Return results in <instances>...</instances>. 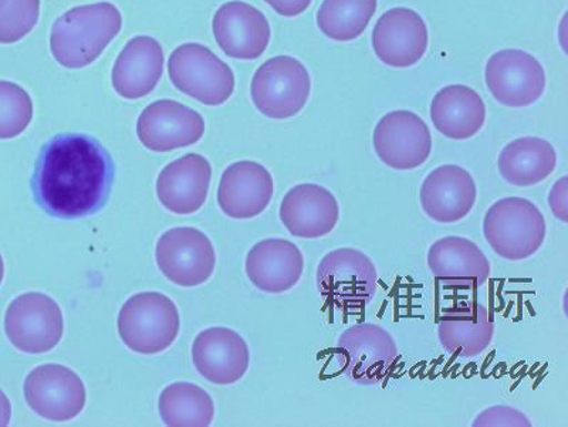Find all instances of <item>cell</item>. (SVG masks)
Here are the masks:
<instances>
[{
	"label": "cell",
	"instance_id": "1",
	"mask_svg": "<svg viewBox=\"0 0 568 427\" xmlns=\"http://www.w3.org/2000/svg\"><path fill=\"white\" fill-rule=\"evenodd\" d=\"M114 176L113 157L93 136L55 135L36 162L34 197L54 217L90 216L105 205Z\"/></svg>",
	"mask_w": 568,
	"mask_h": 427
},
{
	"label": "cell",
	"instance_id": "2",
	"mask_svg": "<svg viewBox=\"0 0 568 427\" xmlns=\"http://www.w3.org/2000/svg\"><path fill=\"white\" fill-rule=\"evenodd\" d=\"M123 17L113 3L75 7L53 23L50 52L64 69L79 70L93 64L121 32Z\"/></svg>",
	"mask_w": 568,
	"mask_h": 427
},
{
	"label": "cell",
	"instance_id": "3",
	"mask_svg": "<svg viewBox=\"0 0 568 427\" xmlns=\"http://www.w3.org/2000/svg\"><path fill=\"white\" fill-rule=\"evenodd\" d=\"M481 231L496 256L506 262H525L545 244L547 222L535 202L509 196L486 211Z\"/></svg>",
	"mask_w": 568,
	"mask_h": 427
},
{
	"label": "cell",
	"instance_id": "4",
	"mask_svg": "<svg viewBox=\"0 0 568 427\" xmlns=\"http://www.w3.org/2000/svg\"><path fill=\"white\" fill-rule=\"evenodd\" d=\"M398 358L393 334L378 324H355L338 335L334 359L349 383L373 386L385 379Z\"/></svg>",
	"mask_w": 568,
	"mask_h": 427
},
{
	"label": "cell",
	"instance_id": "5",
	"mask_svg": "<svg viewBox=\"0 0 568 427\" xmlns=\"http://www.w3.org/2000/svg\"><path fill=\"white\" fill-rule=\"evenodd\" d=\"M378 268L358 248L338 247L324 254L316 268V288L337 307H364L378 292Z\"/></svg>",
	"mask_w": 568,
	"mask_h": 427
},
{
	"label": "cell",
	"instance_id": "6",
	"mask_svg": "<svg viewBox=\"0 0 568 427\" xmlns=\"http://www.w3.org/2000/svg\"><path fill=\"white\" fill-rule=\"evenodd\" d=\"M251 94L258 113L267 119H292L301 113L311 99V74L301 60L277 55L256 70Z\"/></svg>",
	"mask_w": 568,
	"mask_h": 427
},
{
	"label": "cell",
	"instance_id": "7",
	"mask_svg": "<svg viewBox=\"0 0 568 427\" xmlns=\"http://www.w3.org/2000/svg\"><path fill=\"white\" fill-rule=\"evenodd\" d=\"M180 333V313L161 293H140L123 305L119 334L134 353L152 355L170 348Z\"/></svg>",
	"mask_w": 568,
	"mask_h": 427
},
{
	"label": "cell",
	"instance_id": "8",
	"mask_svg": "<svg viewBox=\"0 0 568 427\" xmlns=\"http://www.w3.org/2000/svg\"><path fill=\"white\" fill-rule=\"evenodd\" d=\"M169 74L181 93L205 105L225 104L235 91V74L230 64L204 44L178 45L170 55Z\"/></svg>",
	"mask_w": 568,
	"mask_h": 427
},
{
	"label": "cell",
	"instance_id": "9",
	"mask_svg": "<svg viewBox=\"0 0 568 427\" xmlns=\"http://www.w3.org/2000/svg\"><path fill=\"white\" fill-rule=\"evenodd\" d=\"M62 308L42 293H27L9 304L4 333L14 348L27 354H44L62 340Z\"/></svg>",
	"mask_w": 568,
	"mask_h": 427
},
{
	"label": "cell",
	"instance_id": "10",
	"mask_svg": "<svg viewBox=\"0 0 568 427\" xmlns=\"http://www.w3.org/2000/svg\"><path fill=\"white\" fill-rule=\"evenodd\" d=\"M375 154L394 171H414L433 154V135L419 115L408 110L390 111L375 125Z\"/></svg>",
	"mask_w": 568,
	"mask_h": 427
},
{
	"label": "cell",
	"instance_id": "11",
	"mask_svg": "<svg viewBox=\"0 0 568 427\" xmlns=\"http://www.w3.org/2000/svg\"><path fill=\"white\" fill-rule=\"evenodd\" d=\"M485 80L497 103L511 109L537 103L546 90V71L540 61L517 49L491 54L486 63Z\"/></svg>",
	"mask_w": 568,
	"mask_h": 427
},
{
	"label": "cell",
	"instance_id": "12",
	"mask_svg": "<svg viewBox=\"0 0 568 427\" xmlns=\"http://www.w3.org/2000/svg\"><path fill=\"white\" fill-rule=\"evenodd\" d=\"M156 264L170 282L181 287L201 286L215 271L216 254L210 237L194 227H175L156 243Z\"/></svg>",
	"mask_w": 568,
	"mask_h": 427
},
{
	"label": "cell",
	"instance_id": "13",
	"mask_svg": "<svg viewBox=\"0 0 568 427\" xmlns=\"http://www.w3.org/2000/svg\"><path fill=\"white\" fill-rule=\"evenodd\" d=\"M24 399L29 408L50 421L78 418L85 406V386L68 366L40 365L24 380Z\"/></svg>",
	"mask_w": 568,
	"mask_h": 427
},
{
	"label": "cell",
	"instance_id": "14",
	"mask_svg": "<svg viewBox=\"0 0 568 427\" xmlns=\"http://www.w3.org/2000/svg\"><path fill=\"white\" fill-rule=\"evenodd\" d=\"M478 201L474 176L454 164L436 166L425 176L419 190L420 210L440 225H453L470 215Z\"/></svg>",
	"mask_w": 568,
	"mask_h": 427
},
{
	"label": "cell",
	"instance_id": "15",
	"mask_svg": "<svg viewBox=\"0 0 568 427\" xmlns=\"http://www.w3.org/2000/svg\"><path fill=\"white\" fill-rule=\"evenodd\" d=\"M205 134L200 113L174 100H160L142 111L136 135L146 150L170 152L194 145Z\"/></svg>",
	"mask_w": 568,
	"mask_h": 427
},
{
	"label": "cell",
	"instance_id": "16",
	"mask_svg": "<svg viewBox=\"0 0 568 427\" xmlns=\"http://www.w3.org/2000/svg\"><path fill=\"white\" fill-rule=\"evenodd\" d=\"M428 43L425 20L408 8L389 9L373 30L375 55L394 69H408L419 63L428 50Z\"/></svg>",
	"mask_w": 568,
	"mask_h": 427
},
{
	"label": "cell",
	"instance_id": "17",
	"mask_svg": "<svg viewBox=\"0 0 568 427\" xmlns=\"http://www.w3.org/2000/svg\"><path fill=\"white\" fill-rule=\"evenodd\" d=\"M336 195L317 183H301L284 195L278 216L292 236L317 241L329 235L339 222Z\"/></svg>",
	"mask_w": 568,
	"mask_h": 427
},
{
	"label": "cell",
	"instance_id": "18",
	"mask_svg": "<svg viewBox=\"0 0 568 427\" xmlns=\"http://www.w3.org/2000/svg\"><path fill=\"white\" fill-rule=\"evenodd\" d=\"M213 35L227 58L256 60L266 52L272 30L261 10L241 0H232L216 10Z\"/></svg>",
	"mask_w": 568,
	"mask_h": 427
},
{
	"label": "cell",
	"instance_id": "19",
	"mask_svg": "<svg viewBox=\"0 0 568 427\" xmlns=\"http://www.w3.org/2000/svg\"><path fill=\"white\" fill-rule=\"evenodd\" d=\"M275 193V182L267 167L255 161H240L227 166L217 187V203L226 216L253 218L267 210Z\"/></svg>",
	"mask_w": 568,
	"mask_h": 427
},
{
	"label": "cell",
	"instance_id": "20",
	"mask_svg": "<svg viewBox=\"0 0 568 427\" xmlns=\"http://www.w3.org/2000/svg\"><path fill=\"white\" fill-rule=\"evenodd\" d=\"M426 264L438 282L455 288H479L491 274L489 258L464 236H445L430 244Z\"/></svg>",
	"mask_w": 568,
	"mask_h": 427
},
{
	"label": "cell",
	"instance_id": "21",
	"mask_svg": "<svg viewBox=\"0 0 568 427\" xmlns=\"http://www.w3.org/2000/svg\"><path fill=\"white\" fill-rule=\"evenodd\" d=\"M197 373L216 385H232L246 375L251 354L246 340L230 328L202 332L192 345Z\"/></svg>",
	"mask_w": 568,
	"mask_h": 427
},
{
	"label": "cell",
	"instance_id": "22",
	"mask_svg": "<svg viewBox=\"0 0 568 427\" xmlns=\"http://www.w3.org/2000/svg\"><path fill=\"white\" fill-rule=\"evenodd\" d=\"M246 276L263 293L291 292L301 283L304 256L296 244L284 238H266L255 244L246 256Z\"/></svg>",
	"mask_w": 568,
	"mask_h": 427
},
{
	"label": "cell",
	"instance_id": "23",
	"mask_svg": "<svg viewBox=\"0 0 568 427\" xmlns=\"http://www.w3.org/2000/svg\"><path fill=\"white\" fill-rule=\"evenodd\" d=\"M211 180L210 161L200 154H186L161 171L156 195L170 212L191 215L205 205Z\"/></svg>",
	"mask_w": 568,
	"mask_h": 427
},
{
	"label": "cell",
	"instance_id": "24",
	"mask_svg": "<svg viewBox=\"0 0 568 427\" xmlns=\"http://www.w3.org/2000/svg\"><path fill=\"white\" fill-rule=\"evenodd\" d=\"M164 49L150 35H136L115 60L111 83L125 100H139L159 85L164 73Z\"/></svg>",
	"mask_w": 568,
	"mask_h": 427
},
{
	"label": "cell",
	"instance_id": "25",
	"mask_svg": "<svg viewBox=\"0 0 568 427\" xmlns=\"http://www.w3.org/2000/svg\"><path fill=\"white\" fill-rule=\"evenodd\" d=\"M495 323L488 308L480 303H468L446 309L438 322L440 347L455 358L479 357L494 343Z\"/></svg>",
	"mask_w": 568,
	"mask_h": 427
},
{
	"label": "cell",
	"instance_id": "26",
	"mask_svg": "<svg viewBox=\"0 0 568 427\" xmlns=\"http://www.w3.org/2000/svg\"><path fill=\"white\" fill-rule=\"evenodd\" d=\"M435 130L445 139H474L484 129L486 105L478 91L464 84H450L435 94L429 106Z\"/></svg>",
	"mask_w": 568,
	"mask_h": 427
},
{
	"label": "cell",
	"instance_id": "27",
	"mask_svg": "<svg viewBox=\"0 0 568 427\" xmlns=\"http://www.w3.org/2000/svg\"><path fill=\"white\" fill-rule=\"evenodd\" d=\"M557 167V152L539 136H521L505 145L497 156V171L507 185L530 187L549 180Z\"/></svg>",
	"mask_w": 568,
	"mask_h": 427
},
{
	"label": "cell",
	"instance_id": "28",
	"mask_svg": "<svg viewBox=\"0 0 568 427\" xmlns=\"http://www.w3.org/2000/svg\"><path fill=\"white\" fill-rule=\"evenodd\" d=\"M159 408L162 421L170 427H207L215 415V406L206 390L187 383L166 386L160 396Z\"/></svg>",
	"mask_w": 568,
	"mask_h": 427
},
{
	"label": "cell",
	"instance_id": "29",
	"mask_svg": "<svg viewBox=\"0 0 568 427\" xmlns=\"http://www.w3.org/2000/svg\"><path fill=\"white\" fill-rule=\"evenodd\" d=\"M377 7V0H323L317 27L334 42H352L368 28Z\"/></svg>",
	"mask_w": 568,
	"mask_h": 427
},
{
	"label": "cell",
	"instance_id": "30",
	"mask_svg": "<svg viewBox=\"0 0 568 427\" xmlns=\"http://www.w3.org/2000/svg\"><path fill=\"white\" fill-rule=\"evenodd\" d=\"M33 120V101L27 90L0 80V140L17 139Z\"/></svg>",
	"mask_w": 568,
	"mask_h": 427
},
{
	"label": "cell",
	"instance_id": "31",
	"mask_svg": "<svg viewBox=\"0 0 568 427\" xmlns=\"http://www.w3.org/2000/svg\"><path fill=\"white\" fill-rule=\"evenodd\" d=\"M39 18L40 0H0V44L27 38Z\"/></svg>",
	"mask_w": 568,
	"mask_h": 427
},
{
	"label": "cell",
	"instance_id": "32",
	"mask_svg": "<svg viewBox=\"0 0 568 427\" xmlns=\"http://www.w3.org/2000/svg\"><path fill=\"white\" fill-rule=\"evenodd\" d=\"M474 427H531V421L524 411L514 406L496 405L480 411L471 421Z\"/></svg>",
	"mask_w": 568,
	"mask_h": 427
},
{
	"label": "cell",
	"instance_id": "33",
	"mask_svg": "<svg viewBox=\"0 0 568 427\" xmlns=\"http://www.w3.org/2000/svg\"><path fill=\"white\" fill-rule=\"evenodd\" d=\"M567 195L568 177L561 176L560 180L551 186L549 197H547L552 216L561 223H568Z\"/></svg>",
	"mask_w": 568,
	"mask_h": 427
},
{
	"label": "cell",
	"instance_id": "34",
	"mask_svg": "<svg viewBox=\"0 0 568 427\" xmlns=\"http://www.w3.org/2000/svg\"><path fill=\"white\" fill-rule=\"evenodd\" d=\"M265 2L281 17L296 18L311 8L313 0H265Z\"/></svg>",
	"mask_w": 568,
	"mask_h": 427
},
{
	"label": "cell",
	"instance_id": "35",
	"mask_svg": "<svg viewBox=\"0 0 568 427\" xmlns=\"http://www.w3.org/2000/svg\"><path fill=\"white\" fill-rule=\"evenodd\" d=\"M12 418V405L3 390L0 389V427H7Z\"/></svg>",
	"mask_w": 568,
	"mask_h": 427
},
{
	"label": "cell",
	"instance_id": "36",
	"mask_svg": "<svg viewBox=\"0 0 568 427\" xmlns=\"http://www.w3.org/2000/svg\"><path fill=\"white\" fill-rule=\"evenodd\" d=\"M4 277V262L2 254H0V284H2Z\"/></svg>",
	"mask_w": 568,
	"mask_h": 427
}]
</instances>
